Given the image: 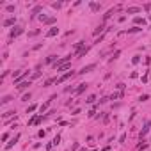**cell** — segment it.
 <instances>
[{
	"instance_id": "obj_1",
	"label": "cell",
	"mask_w": 151,
	"mask_h": 151,
	"mask_svg": "<svg viewBox=\"0 0 151 151\" xmlns=\"http://www.w3.org/2000/svg\"><path fill=\"white\" fill-rule=\"evenodd\" d=\"M21 32H23V29H21V27H14V29L11 30V39H13V38H18Z\"/></svg>"
},
{
	"instance_id": "obj_2",
	"label": "cell",
	"mask_w": 151,
	"mask_h": 151,
	"mask_svg": "<svg viewBox=\"0 0 151 151\" xmlns=\"http://www.w3.org/2000/svg\"><path fill=\"white\" fill-rule=\"evenodd\" d=\"M55 34H59V29H57V27H52V29L46 32V38H53Z\"/></svg>"
},
{
	"instance_id": "obj_3",
	"label": "cell",
	"mask_w": 151,
	"mask_h": 151,
	"mask_svg": "<svg viewBox=\"0 0 151 151\" xmlns=\"http://www.w3.org/2000/svg\"><path fill=\"white\" fill-rule=\"evenodd\" d=\"M94 68H96V64H89V66H84L78 73H89L91 69H94Z\"/></svg>"
},
{
	"instance_id": "obj_4",
	"label": "cell",
	"mask_w": 151,
	"mask_h": 151,
	"mask_svg": "<svg viewBox=\"0 0 151 151\" xmlns=\"http://www.w3.org/2000/svg\"><path fill=\"white\" fill-rule=\"evenodd\" d=\"M71 76H73V73H66V75H62L61 78L57 80V84H62V82H66L68 78H71Z\"/></svg>"
},
{
	"instance_id": "obj_5",
	"label": "cell",
	"mask_w": 151,
	"mask_h": 151,
	"mask_svg": "<svg viewBox=\"0 0 151 151\" xmlns=\"http://www.w3.org/2000/svg\"><path fill=\"white\" fill-rule=\"evenodd\" d=\"M29 85H30V80L29 82H21V84H18V91H25Z\"/></svg>"
},
{
	"instance_id": "obj_6",
	"label": "cell",
	"mask_w": 151,
	"mask_h": 151,
	"mask_svg": "<svg viewBox=\"0 0 151 151\" xmlns=\"http://www.w3.org/2000/svg\"><path fill=\"white\" fill-rule=\"evenodd\" d=\"M14 18H7V20L6 21H4V27H11V25H14Z\"/></svg>"
},
{
	"instance_id": "obj_7",
	"label": "cell",
	"mask_w": 151,
	"mask_h": 151,
	"mask_svg": "<svg viewBox=\"0 0 151 151\" xmlns=\"http://www.w3.org/2000/svg\"><path fill=\"white\" fill-rule=\"evenodd\" d=\"M85 89H87V84H80V87H78V89H76V91H75V93H76V94H80V93H84V91H85Z\"/></svg>"
},
{
	"instance_id": "obj_8",
	"label": "cell",
	"mask_w": 151,
	"mask_h": 151,
	"mask_svg": "<svg viewBox=\"0 0 151 151\" xmlns=\"http://www.w3.org/2000/svg\"><path fill=\"white\" fill-rule=\"evenodd\" d=\"M18 139H20V135H16V137H14V139H13V140H11V142H9V144L6 146V148H7V149H11V148H13V146H14V144H16V140H18Z\"/></svg>"
},
{
	"instance_id": "obj_9",
	"label": "cell",
	"mask_w": 151,
	"mask_h": 151,
	"mask_svg": "<svg viewBox=\"0 0 151 151\" xmlns=\"http://www.w3.org/2000/svg\"><path fill=\"white\" fill-rule=\"evenodd\" d=\"M140 7H128V14H133V13H139Z\"/></svg>"
},
{
	"instance_id": "obj_10",
	"label": "cell",
	"mask_w": 151,
	"mask_h": 151,
	"mask_svg": "<svg viewBox=\"0 0 151 151\" xmlns=\"http://www.w3.org/2000/svg\"><path fill=\"white\" fill-rule=\"evenodd\" d=\"M57 80H59V78H48L46 82H44V87H48V85H52L53 82H57Z\"/></svg>"
},
{
	"instance_id": "obj_11",
	"label": "cell",
	"mask_w": 151,
	"mask_h": 151,
	"mask_svg": "<svg viewBox=\"0 0 151 151\" xmlns=\"http://www.w3.org/2000/svg\"><path fill=\"white\" fill-rule=\"evenodd\" d=\"M69 68H71V64H62V66L57 68V69H59V71H66V69H69Z\"/></svg>"
},
{
	"instance_id": "obj_12",
	"label": "cell",
	"mask_w": 151,
	"mask_h": 151,
	"mask_svg": "<svg viewBox=\"0 0 151 151\" xmlns=\"http://www.w3.org/2000/svg\"><path fill=\"white\" fill-rule=\"evenodd\" d=\"M133 21H135V23H137V25H140V23H142V25H144V23H146V21H144V18H139V16H137V18H135V20H133Z\"/></svg>"
},
{
	"instance_id": "obj_13",
	"label": "cell",
	"mask_w": 151,
	"mask_h": 151,
	"mask_svg": "<svg viewBox=\"0 0 151 151\" xmlns=\"http://www.w3.org/2000/svg\"><path fill=\"white\" fill-rule=\"evenodd\" d=\"M91 9H93V11H100V4L93 2V4H91Z\"/></svg>"
},
{
	"instance_id": "obj_14",
	"label": "cell",
	"mask_w": 151,
	"mask_h": 151,
	"mask_svg": "<svg viewBox=\"0 0 151 151\" xmlns=\"http://www.w3.org/2000/svg\"><path fill=\"white\" fill-rule=\"evenodd\" d=\"M148 130H149V125H146V126L142 128V132H140V137H144L146 133H148Z\"/></svg>"
},
{
	"instance_id": "obj_15",
	"label": "cell",
	"mask_w": 151,
	"mask_h": 151,
	"mask_svg": "<svg viewBox=\"0 0 151 151\" xmlns=\"http://www.w3.org/2000/svg\"><path fill=\"white\" fill-rule=\"evenodd\" d=\"M11 96H4V98H2V103H9V101H11Z\"/></svg>"
},
{
	"instance_id": "obj_16",
	"label": "cell",
	"mask_w": 151,
	"mask_h": 151,
	"mask_svg": "<svg viewBox=\"0 0 151 151\" xmlns=\"http://www.w3.org/2000/svg\"><path fill=\"white\" fill-rule=\"evenodd\" d=\"M14 110H9V112H6V114H4V117H11V116H14Z\"/></svg>"
},
{
	"instance_id": "obj_17",
	"label": "cell",
	"mask_w": 151,
	"mask_h": 151,
	"mask_svg": "<svg viewBox=\"0 0 151 151\" xmlns=\"http://www.w3.org/2000/svg\"><path fill=\"white\" fill-rule=\"evenodd\" d=\"M132 62H133V64H139V62H140V57H139V55H135L133 59H132Z\"/></svg>"
},
{
	"instance_id": "obj_18",
	"label": "cell",
	"mask_w": 151,
	"mask_h": 151,
	"mask_svg": "<svg viewBox=\"0 0 151 151\" xmlns=\"http://www.w3.org/2000/svg\"><path fill=\"white\" fill-rule=\"evenodd\" d=\"M85 53H87V48H84V50H82V52H78V53H76V55H78V57H84Z\"/></svg>"
},
{
	"instance_id": "obj_19",
	"label": "cell",
	"mask_w": 151,
	"mask_h": 151,
	"mask_svg": "<svg viewBox=\"0 0 151 151\" xmlns=\"http://www.w3.org/2000/svg\"><path fill=\"white\" fill-rule=\"evenodd\" d=\"M30 100V93L29 94H23V98H21V101H29Z\"/></svg>"
},
{
	"instance_id": "obj_20",
	"label": "cell",
	"mask_w": 151,
	"mask_h": 151,
	"mask_svg": "<svg viewBox=\"0 0 151 151\" xmlns=\"http://www.w3.org/2000/svg\"><path fill=\"white\" fill-rule=\"evenodd\" d=\"M94 100H96V96H89L85 101H87V103H94Z\"/></svg>"
},
{
	"instance_id": "obj_21",
	"label": "cell",
	"mask_w": 151,
	"mask_h": 151,
	"mask_svg": "<svg viewBox=\"0 0 151 151\" xmlns=\"http://www.w3.org/2000/svg\"><path fill=\"white\" fill-rule=\"evenodd\" d=\"M53 61H55V55H50V57L46 59V62H48V64H50V62H53Z\"/></svg>"
},
{
	"instance_id": "obj_22",
	"label": "cell",
	"mask_w": 151,
	"mask_h": 151,
	"mask_svg": "<svg viewBox=\"0 0 151 151\" xmlns=\"http://www.w3.org/2000/svg\"><path fill=\"white\" fill-rule=\"evenodd\" d=\"M59 140H61V137H59V135H57V137H55V139H53V142H52V144H53V146H57V144H59Z\"/></svg>"
},
{
	"instance_id": "obj_23",
	"label": "cell",
	"mask_w": 151,
	"mask_h": 151,
	"mask_svg": "<svg viewBox=\"0 0 151 151\" xmlns=\"http://www.w3.org/2000/svg\"><path fill=\"white\" fill-rule=\"evenodd\" d=\"M6 9H7V13H13V11H14V6H7Z\"/></svg>"
},
{
	"instance_id": "obj_24",
	"label": "cell",
	"mask_w": 151,
	"mask_h": 151,
	"mask_svg": "<svg viewBox=\"0 0 151 151\" xmlns=\"http://www.w3.org/2000/svg\"><path fill=\"white\" fill-rule=\"evenodd\" d=\"M139 30H140V27H133V29H130L128 32H139Z\"/></svg>"
},
{
	"instance_id": "obj_25",
	"label": "cell",
	"mask_w": 151,
	"mask_h": 151,
	"mask_svg": "<svg viewBox=\"0 0 151 151\" xmlns=\"http://www.w3.org/2000/svg\"><path fill=\"white\" fill-rule=\"evenodd\" d=\"M146 100H149V96H148V94H144V96H140V101H146Z\"/></svg>"
},
{
	"instance_id": "obj_26",
	"label": "cell",
	"mask_w": 151,
	"mask_h": 151,
	"mask_svg": "<svg viewBox=\"0 0 151 151\" xmlns=\"http://www.w3.org/2000/svg\"><path fill=\"white\" fill-rule=\"evenodd\" d=\"M39 34V30H32V32H29V36H38Z\"/></svg>"
},
{
	"instance_id": "obj_27",
	"label": "cell",
	"mask_w": 151,
	"mask_h": 151,
	"mask_svg": "<svg viewBox=\"0 0 151 151\" xmlns=\"http://www.w3.org/2000/svg\"><path fill=\"white\" fill-rule=\"evenodd\" d=\"M36 110V105H30V107H29V110H27V112H34Z\"/></svg>"
}]
</instances>
